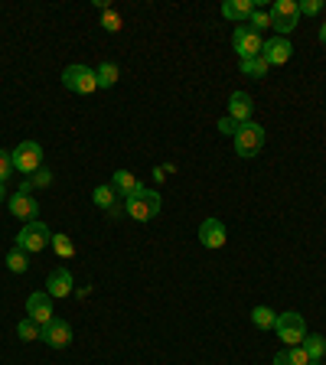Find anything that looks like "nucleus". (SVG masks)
<instances>
[{"mask_svg": "<svg viewBox=\"0 0 326 365\" xmlns=\"http://www.w3.org/2000/svg\"><path fill=\"white\" fill-rule=\"evenodd\" d=\"M160 209H163L160 193H157V189H144V186L125 202V212L134 218V222H150V218L160 216Z\"/></svg>", "mask_w": 326, "mask_h": 365, "instance_id": "1", "label": "nucleus"}, {"mask_svg": "<svg viewBox=\"0 0 326 365\" xmlns=\"http://www.w3.org/2000/svg\"><path fill=\"white\" fill-rule=\"evenodd\" d=\"M264 127L258 125V121H245V125H238V131H235V154L238 157H245V160H251V157H258L261 154V147H264Z\"/></svg>", "mask_w": 326, "mask_h": 365, "instance_id": "2", "label": "nucleus"}, {"mask_svg": "<svg viewBox=\"0 0 326 365\" xmlns=\"http://www.w3.org/2000/svg\"><path fill=\"white\" fill-rule=\"evenodd\" d=\"M49 241H53V232H49V226H43L39 218L36 222H26V226L16 232V248L26 251V255H39Z\"/></svg>", "mask_w": 326, "mask_h": 365, "instance_id": "3", "label": "nucleus"}, {"mask_svg": "<svg viewBox=\"0 0 326 365\" xmlns=\"http://www.w3.org/2000/svg\"><path fill=\"white\" fill-rule=\"evenodd\" d=\"M232 46L238 53V63H245V59H255V55L264 53V36L251 30L248 23H238L232 33Z\"/></svg>", "mask_w": 326, "mask_h": 365, "instance_id": "4", "label": "nucleus"}, {"mask_svg": "<svg viewBox=\"0 0 326 365\" xmlns=\"http://www.w3.org/2000/svg\"><path fill=\"white\" fill-rule=\"evenodd\" d=\"M10 157H14V170L23 173V176H33L36 170H43V147L36 140H23L16 150H10Z\"/></svg>", "mask_w": 326, "mask_h": 365, "instance_id": "5", "label": "nucleus"}, {"mask_svg": "<svg viewBox=\"0 0 326 365\" xmlns=\"http://www.w3.org/2000/svg\"><path fill=\"white\" fill-rule=\"evenodd\" d=\"M274 333H278L280 342L288 346H300L303 336H307V323L297 310H288V313H278V323H274Z\"/></svg>", "mask_w": 326, "mask_h": 365, "instance_id": "6", "label": "nucleus"}, {"mask_svg": "<svg viewBox=\"0 0 326 365\" xmlns=\"http://www.w3.org/2000/svg\"><path fill=\"white\" fill-rule=\"evenodd\" d=\"M63 85L75 95H92V92H98V75H95V69L75 63L63 72Z\"/></svg>", "mask_w": 326, "mask_h": 365, "instance_id": "7", "label": "nucleus"}, {"mask_svg": "<svg viewBox=\"0 0 326 365\" xmlns=\"http://www.w3.org/2000/svg\"><path fill=\"white\" fill-rule=\"evenodd\" d=\"M297 20H300V7L297 0H278L271 7V30H278V36L288 39L297 30Z\"/></svg>", "mask_w": 326, "mask_h": 365, "instance_id": "8", "label": "nucleus"}, {"mask_svg": "<svg viewBox=\"0 0 326 365\" xmlns=\"http://www.w3.org/2000/svg\"><path fill=\"white\" fill-rule=\"evenodd\" d=\"M199 241H202V248H209V251H216V248H226V241H228V232H226V222L222 218H206L199 226Z\"/></svg>", "mask_w": 326, "mask_h": 365, "instance_id": "9", "label": "nucleus"}, {"mask_svg": "<svg viewBox=\"0 0 326 365\" xmlns=\"http://www.w3.org/2000/svg\"><path fill=\"white\" fill-rule=\"evenodd\" d=\"M26 313H30L33 323H39V327H46V323H53V297L46 294V290H36V294L26 297Z\"/></svg>", "mask_w": 326, "mask_h": 365, "instance_id": "10", "label": "nucleus"}, {"mask_svg": "<svg viewBox=\"0 0 326 365\" xmlns=\"http://www.w3.org/2000/svg\"><path fill=\"white\" fill-rule=\"evenodd\" d=\"M46 294L53 300H63V297L75 294V284H72V271L69 268H56L53 274L46 277Z\"/></svg>", "mask_w": 326, "mask_h": 365, "instance_id": "11", "label": "nucleus"}, {"mask_svg": "<svg viewBox=\"0 0 326 365\" xmlns=\"http://www.w3.org/2000/svg\"><path fill=\"white\" fill-rule=\"evenodd\" d=\"M7 209H10V216H16L20 222H36V216H39V206H36V199L33 196H26V193H14L7 199Z\"/></svg>", "mask_w": 326, "mask_h": 365, "instance_id": "12", "label": "nucleus"}, {"mask_svg": "<svg viewBox=\"0 0 326 365\" xmlns=\"http://www.w3.org/2000/svg\"><path fill=\"white\" fill-rule=\"evenodd\" d=\"M43 342L53 346V349H65V346H72V327L65 319H53V323L43 327Z\"/></svg>", "mask_w": 326, "mask_h": 365, "instance_id": "13", "label": "nucleus"}, {"mask_svg": "<svg viewBox=\"0 0 326 365\" xmlns=\"http://www.w3.org/2000/svg\"><path fill=\"white\" fill-rule=\"evenodd\" d=\"M261 55L268 59V65H284V63H290L294 46H290V39L274 36V39H268V43H264V53Z\"/></svg>", "mask_w": 326, "mask_h": 365, "instance_id": "14", "label": "nucleus"}, {"mask_svg": "<svg viewBox=\"0 0 326 365\" xmlns=\"http://www.w3.org/2000/svg\"><path fill=\"white\" fill-rule=\"evenodd\" d=\"M251 115H255V105H251L248 92H232L228 95V117H235L238 125H245V121H251Z\"/></svg>", "mask_w": 326, "mask_h": 365, "instance_id": "15", "label": "nucleus"}, {"mask_svg": "<svg viewBox=\"0 0 326 365\" xmlns=\"http://www.w3.org/2000/svg\"><path fill=\"white\" fill-rule=\"evenodd\" d=\"M258 10L255 0H226L222 4V16L226 20H235V23H248V16Z\"/></svg>", "mask_w": 326, "mask_h": 365, "instance_id": "16", "label": "nucleus"}, {"mask_svg": "<svg viewBox=\"0 0 326 365\" xmlns=\"http://www.w3.org/2000/svg\"><path fill=\"white\" fill-rule=\"evenodd\" d=\"M111 189H115L117 196H125V199H131V196L140 189V183H137V176H134V173L117 170L115 176H111Z\"/></svg>", "mask_w": 326, "mask_h": 365, "instance_id": "17", "label": "nucleus"}, {"mask_svg": "<svg viewBox=\"0 0 326 365\" xmlns=\"http://www.w3.org/2000/svg\"><path fill=\"white\" fill-rule=\"evenodd\" d=\"M303 352H307V356H310V362H323V356H326V339L323 336H303Z\"/></svg>", "mask_w": 326, "mask_h": 365, "instance_id": "18", "label": "nucleus"}, {"mask_svg": "<svg viewBox=\"0 0 326 365\" xmlns=\"http://www.w3.org/2000/svg\"><path fill=\"white\" fill-rule=\"evenodd\" d=\"M307 362H310V356L303 352V346H290V349L274 356V365H307Z\"/></svg>", "mask_w": 326, "mask_h": 365, "instance_id": "19", "label": "nucleus"}, {"mask_svg": "<svg viewBox=\"0 0 326 365\" xmlns=\"http://www.w3.org/2000/svg\"><path fill=\"white\" fill-rule=\"evenodd\" d=\"M26 268H30V255H26V251H20V248L14 245V248L7 251V271L26 274Z\"/></svg>", "mask_w": 326, "mask_h": 365, "instance_id": "20", "label": "nucleus"}, {"mask_svg": "<svg viewBox=\"0 0 326 365\" xmlns=\"http://www.w3.org/2000/svg\"><path fill=\"white\" fill-rule=\"evenodd\" d=\"M251 323H255L258 329H274V323H278V313H274L271 307H255V310H251Z\"/></svg>", "mask_w": 326, "mask_h": 365, "instance_id": "21", "label": "nucleus"}, {"mask_svg": "<svg viewBox=\"0 0 326 365\" xmlns=\"http://www.w3.org/2000/svg\"><path fill=\"white\" fill-rule=\"evenodd\" d=\"M16 336H20L23 342H36V339H43V327H39V323H33V319L26 317V319H20V323H16Z\"/></svg>", "mask_w": 326, "mask_h": 365, "instance_id": "22", "label": "nucleus"}, {"mask_svg": "<svg viewBox=\"0 0 326 365\" xmlns=\"http://www.w3.org/2000/svg\"><path fill=\"white\" fill-rule=\"evenodd\" d=\"M238 65H241V72H245V75H251V78H264V75H268V69H271L264 55H255V59H245V63H238Z\"/></svg>", "mask_w": 326, "mask_h": 365, "instance_id": "23", "label": "nucleus"}, {"mask_svg": "<svg viewBox=\"0 0 326 365\" xmlns=\"http://www.w3.org/2000/svg\"><path fill=\"white\" fill-rule=\"evenodd\" d=\"M95 75H98V88H111L117 82V75H121V72H117L115 63H101L98 69H95Z\"/></svg>", "mask_w": 326, "mask_h": 365, "instance_id": "24", "label": "nucleus"}, {"mask_svg": "<svg viewBox=\"0 0 326 365\" xmlns=\"http://www.w3.org/2000/svg\"><path fill=\"white\" fill-rule=\"evenodd\" d=\"M49 248H53L59 258H72V255H75V241H72L69 235L59 232V235H53V241H49Z\"/></svg>", "mask_w": 326, "mask_h": 365, "instance_id": "25", "label": "nucleus"}, {"mask_svg": "<svg viewBox=\"0 0 326 365\" xmlns=\"http://www.w3.org/2000/svg\"><path fill=\"white\" fill-rule=\"evenodd\" d=\"M92 199H95V206H98V209H111V206L117 202V193L111 189V183H108V186H95Z\"/></svg>", "mask_w": 326, "mask_h": 365, "instance_id": "26", "label": "nucleus"}, {"mask_svg": "<svg viewBox=\"0 0 326 365\" xmlns=\"http://www.w3.org/2000/svg\"><path fill=\"white\" fill-rule=\"evenodd\" d=\"M101 26H105V30L108 33H121L125 30V20H121V14H117V10H101Z\"/></svg>", "mask_w": 326, "mask_h": 365, "instance_id": "27", "label": "nucleus"}, {"mask_svg": "<svg viewBox=\"0 0 326 365\" xmlns=\"http://www.w3.org/2000/svg\"><path fill=\"white\" fill-rule=\"evenodd\" d=\"M248 26H251L255 33H264L268 26H271V10H261V7H258L255 14L248 16Z\"/></svg>", "mask_w": 326, "mask_h": 365, "instance_id": "28", "label": "nucleus"}, {"mask_svg": "<svg viewBox=\"0 0 326 365\" xmlns=\"http://www.w3.org/2000/svg\"><path fill=\"white\" fill-rule=\"evenodd\" d=\"M33 183V189H49L53 186V170H46V166H43V170H36L33 173V176H26Z\"/></svg>", "mask_w": 326, "mask_h": 365, "instance_id": "29", "label": "nucleus"}, {"mask_svg": "<svg viewBox=\"0 0 326 365\" xmlns=\"http://www.w3.org/2000/svg\"><path fill=\"white\" fill-rule=\"evenodd\" d=\"M10 173H14V157L7 150H0V183H7Z\"/></svg>", "mask_w": 326, "mask_h": 365, "instance_id": "30", "label": "nucleus"}, {"mask_svg": "<svg viewBox=\"0 0 326 365\" xmlns=\"http://www.w3.org/2000/svg\"><path fill=\"white\" fill-rule=\"evenodd\" d=\"M297 7H300V14H307V16H317L320 10L326 7L323 0H297Z\"/></svg>", "mask_w": 326, "mask_h": 365, "instance_id": "31", "label": "nucleus"}, {"mask_svg": "<svg viewBox=\"0 0 326 365\" xmlns=\"http://www.w3.org/2000/svg\"><path fill=\"white\" fill-rule=\"evenodd\" d=\"M219 131L222 134H228V137H235V131H238V121H235V117H222V121H219Z\"/></svg>", "mask_w": 326, "mask_h": 365, "instance_id": "32", "label": "nucleus"}, {"mask_svg": "<svg viewBox=\"0 0 326 365\" xmlns=\"http://www.w3.org/2000/svg\"><path fill=\"white\" fill-rule=\"evenodd\" d=\"M105 212H108V218H117L121 212H125V206H117V202H115V206H111V209H105ZM125 216H127V212H125Z\"/></svg>", "mask_w": 326, "mask_h": 365, "instance_id": "33", "label": "nucleus"}, {"mask_svg": "<svg viewBox=\"0 0 326 365\" xmlns=\"http://www.w3.org/2000/svg\"><path fill=\"white\" fill-rule=\"evenodd\" d=\"M88 290H92V287H75V297H78V300H85Z\"/></svg>", "mask_w": 326, "mask_h": 365, "instance_id": "34", "label": "nucleus"}, {"mask_svg": "<svg viewBox=\"0 0 326 365\" xmlns=\"http://www.w3.org/2000/svg\"><path fill=\"white\" fill-rule=\"evenodd\" d=\"M320 43L326 46V23H320Z\"/></svg>", "mask_w": 326, "mask_h": 365, "instance_id": "35", "label": "nucleus"}, {"mask_svg": "<svg viewBox=\"0 0 326 365\" xmlns=\"http://www.w3.org/2000/svg\"><path fill=\"white\" fill-rule=\"evenodd\" d=\"M4 202H7V193H4V183H0V206H4Z\"/></svg>", "mask_w": 326, "mask_h": 365, "instance_id": "36", "label": "nucleus"}, {"mask_svg": "<svg viewBox=\"0 0 326 365\" xmlns=\"http://www.w3.org/2000/svg\"><path fill=\"white\" fill-rule=\"evenodd\" d=\"M307 365H323V362H307Z\"/></svg>", "mask_w": 326, "mask_h": 365, "instance_id": "37", "label": "nucleus"}, {"mask_svg": "<svg viewBox=\"0 0 326 365\" xmlns=\"http://www.w3.org/2000/svg\"><path fill=\"white\" fill-rule=\"evenodd\" d=\"M323 10H326V7H323Z\"/></svg>", "mask_w": 326, "mask_h": 365, "instance_id": "38", "label": "nucleus"}]
</instances>
